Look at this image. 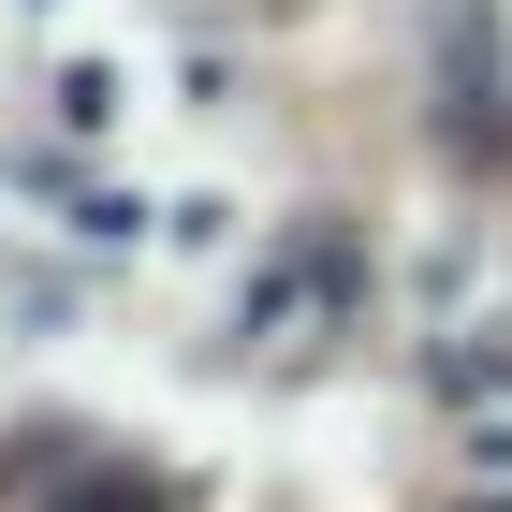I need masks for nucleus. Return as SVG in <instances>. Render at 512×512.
<instances>
[{
  "mask_svg": "<svg viewBox=\"0 0 512 512\" xmlns=\"http://www.w3.org/2000/svg\"><path fill=\"white\" fill-rule=\"evenodd\" d=\"M74 512H147V498H132V483H88V498H74Z\"/></svg>",
  "mask_w": 512,
  "mask_h": 512,
  "instance_id": "obj_1",
  "label": "nucleus"
}]
</instances>
